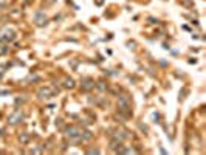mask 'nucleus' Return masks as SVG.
Masks as SVG:
<instances>
[{"mask_svg":"<svg viewBox=\"0 0 206 155\" xmlns=\"http://www.w3.org/2000/svg\"><path fill=\"white\" fill-rule=\"evenodd\" d=\"M0 39L2 40H5V42H10V40H13L14 39V33L10 30V31H5L3 33V36H0Z\"/></svg>","mask_w":206,"mask_h":155,"instance_id":"3","label":"nucleus"},{"mask_svg":"<svg viewBox=\"0 0 206 155\" xmlns=\"http://www.w3.org/2000/svg\"><path fill=\"white\" fill-rule=\"evenodd\" d=\"M51 90L50 88H45V87H43V88H40L39 90V98H51Z\"/></svg>","mask_w":206,"mask_h":155,"instance_id":"4","label":"nucleus"},{"mask_svg":"<svg viewBox=\"0 0 206 155\" xmlns=\"http://www.w3.org/2000/svg\"><path fill=\"white\" fill-rule=\"evenodd\" d=\"M22 120H23V115H22L20 112H16V113H13V115L10 116V123H11V124H19Z\"/></svg>","mask_w":206,"mask_h":155,"instance_id":"2","label":"nucleus"},{"mask_svg":"<svg viewBox=\"0 0 206 155\" xmlns=\"http://www.w3.org/2000/svg\"><path fill=\"white\" fill-rule=\"evenodd\" d=\"M118 104H119L121 109H127V107H129V99H127V98H124V96H119Z\"/></svg>","mask_w":206,"mask_h":155,"instance_id":"6","label":"nucleus"},{"mask_svg":"<svg viewBox=\"0 0 206 155\" xmlns=\"http://www.w3.org/2000/svg\"><path fill=\"white\" fill-rule=\"evenodd\" d=\"M36 22H37V25H45L47 23V17L45 16H43L42 13H37V14H36Z\"/></svg>","mask_w":206,"mask_h":155,"instance_id":"5","label":"nucleus"},{"mask_svg":"<svg viewBox=\"0 0 206 155\" xmlns=\"http://www.w3.org/2000/svg\"><path fill=\"white\" fill-rule=\"evenodd\" d=\"M20 141H22V143H26V141H28V136H26V135H23L22 138H20Z\"/></svg>","mask_w":206,"mask_h":155,"instance_id":"8","label":"nucleus"},{"mask_svg":"<svg viewBox=\"0 0 206 155\" xmlns=\"http://www.w3.org/2000/svg\"><path fill=\"white\" fill-rule=\"evenodd\" d=\"M88 154H99V151H98V149H90V151H88Z\"/></svg>","mask_w":206,"mask_h":155,"instance_id":"9","label":"nucleus"},{"mask_svg":"<svg viewBox=\"0 0 206 155\" xmlns=\"http://www.w3.org/2000/svg\"><path fill=\"white\" fill-rule=\"evenodd\" d=\"M65 87H70V88H71V87H75L73 79H67V81H65Z\"/></svg>","mask_w":206,"mask_h":155,"instance_id":"7","label":"nucleus"},{"mask_svg":"<svg viewBox=\"0 0 206 155\" xmlns=\"http://www.w3.org/2000/svg\"><path fill=\"white\" fill-rule=\"evenodd\" d=\"M65 135H67V138H70V141H73V143H79V141H82V140H81V132H79L78 127H75V126L67 127Z\"/></svg>","mask_w":206,"mask_h":155,"instance_id":"1","label":"nucleus"}]
</instances>
